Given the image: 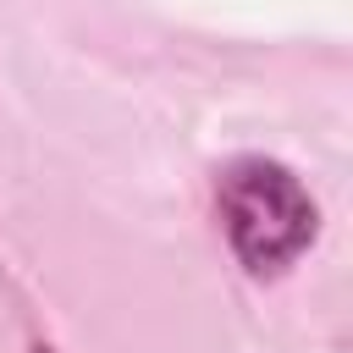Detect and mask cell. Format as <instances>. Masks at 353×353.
<instances>
[{"mask_svg":"<svg viewBox=\"0 0 353 353\" xmlns=\"http://www.w3.org/2000/svg\"><path fill=\"white\" fill-rule=\"evenodd\" d=\"M215 204H221L226 243L248 276L292 270L320 232V210H314L309 188L281 160H265V154L232 160L215 182Z\"/></svg>","mask_w":353,"mask_h":353,"instance_id":"cell-1","label":"cell"},{"mask_svg":"<svg viewBox=\"0 0 353 353\" xmlns=\"http://www.w3.org/2000/svg\"><path fill=\"white\" fill-rule=\"evenodd\" d=\"M33 353H55V347H33Z\"/></svg>","mask_w":353,"mask_h":353,"instance_id":"cell-2","label":"cell"}]
</instances>
